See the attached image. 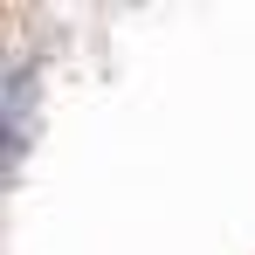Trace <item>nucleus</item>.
<instances>
[{
	"label": "nucleus",
	"mask_w": 255,
	"mask_h": 255,
	"mask_svg": "<svg viewBox=\"0 0 255 255\" xmlns=\"http://www.w3.org/2000/svg\"><path fill=\"white\" fill-rule=\"evenodd\" d=\"M0 138H7V166L28 152L35 138V62H14L7 69V118H0Z\"/></svg>",
	"instance_id": "f257e3e1"
}]
</instances>
